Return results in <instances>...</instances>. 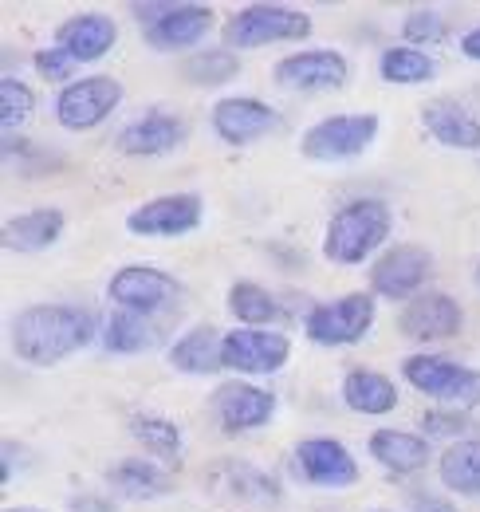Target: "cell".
<instances>
[{"instance_id":"obj_1","label":"cell","mask_w":480,"mask_h":512,"mask_svg":"<svg viewBox=\"0 0 480 512\" xmlns=\"http://www.w3.org/2000/svg\"><path fill=\"white\" fill-rule=\"evenodd\" d=\"M91 335H95V320L83 308H67V304H36L12 323V343L20 359L36 367H52L67 359L71 351L87 347Z\"/></svg>"},{"instance_id":"obj_2","label":"cell","mask_w":480,"mask_h":512,"mask_svg":"<svg viewBox=\"0 0 480 512\" xmlns=\"http://www.w3.org/2000/svg\"><path fill=\"white\" fill-rule=\"evenodd\" d=\"M390 233V209L374 197H362L343 205L331 225H327V237H323V253L335 264H359L374 253Z\"/></svg>"},{"instance_id":"obj_3","label":"cell","mask_w":480,"mask_h":512,"mask_svg":"<svg viewBox=\"0 0 480 512\" xmlns=\"http://www.w3.org/2000/svg\"><path fill=\"white\" fill-rule=\"evenodd\" d=\"M311 36V16L284 4H248L225 24V44L233 48H264L276 40H303Z\"/></svg>"},{"instance_id":"obj_4","label":"cell","mask_w":480,"mask_h":512,"mask_svg":"<svg viewBox=\"0 0 480 512\" xmlns=\"http://www.w3.org/2000/svg\"><path fill=\"white\" fill-rule=\"evenodd\" d=\"M402 371H406L410 386L421 390L425 398L465 406V410L480 406V371H469V367L437 359V355H414L402 363Z\"/></svg>"},{"instance_id":"obj_5","label":"cell","mask_w":480,"mask_h":512,"mask_svg":"<svg viewBox=\"0 0 480 512\" xmlns=\"http://www.w3.org/2000/svg\"><path fill=\"white\" fill-rule=\"evenodd\" d=\"M134 12L146 20V40L158 52H178L185 44H197L213 28L209 4H134Z\"/></svg>"},{"instance_id":"obj_6","label":"cell","mask_w":480,"mask_h":512,"mask_svg":"<svg viewBox=\"0 0 480 512\" xmlns=\"http://www.w3.org/2000/svg\"><path fill=\"white\" fill-rule=\"evenodd\" d=\"M374 134H378L374 115H335L307 130L300 150L303 158H315V162H347V158H359L374 142Z\"/></svg>"},{"instance_id":"obj_7","label":"cell","mask_w":480,"mask_h":512,"mask_svg":"<svg viewBox=\"0 0 480 512\" xmlns=\"http://www.w3.org/2000/svg\"><path fill=\"white\" fill-rule=\"evenodd\" d=\"M107 296L119 304L122 312H134V316H150V312H162L166 304H174L181 296V284L170 272H158V268H119L107 284Z\"/></svg>"},{"instance_id":"obj_8","label":"cell","mask_w":480,"mask_h":512,"mask_svg":"<svg viewBox=\"0 0 480 512\" xmlns=\"http://www.w3.org/2000/svg\"><path fill=\"white\" fill-rule=\"evenodd\" d=\"M122 103V83L111 75H91L79 79L56 99V119L67 130H91L99 127L115 107Z\"/></svg>"},{"instance_id":"obj_9","label":"cell","mask_w":480,"mask_h":512,"mask_svg":"<svg viewBox=\"0 0 480 512\" xmlns=\"http://www.w3.org/2000/svg\"><path fill=\"white\" fill-rule=\"evenodd\" d=\"M374 323V296H362L351 292L335 304H323L307 316V335L315 343H327V347H343V343H359L366 335V327Z\"/></svg>"},{"instance_id":"obj_10","label":"cell","mask_w":480,"mask_h":512,"mask_svg":"<svg viewBox=\"0 0 480 512\" xmlns=\"http://www.w3.org/2000/svg\"><path fill=\"white\" fill-rule=\"evenodd\" d=\"M201 225V197L197 193H166L146 205H138L126 217V229L134 237H181Z\"/></svg>"},{"instance_id":"obj_11","label":"cell","mask_w":480,"mask_h":512,"mask_svg":"<svg viewBox=\"0 0 480 512\" xmlns=\"http://www.w3.org/2000/svg\"><path fill=\"white\" fill-rule=\"evenodd\" d=\"M292 355L288 335L280 331H260V327H237L225 335V367L240 375H268L280 371Z\"/></svg>"},{"instance_id":"obj_12","label":"cell","mask_w":480,"mask_h":512,"mask_svg":"<svg viewBox=\"0 0 480 512\" xmlns=\"http://www.w3.org/2000/svg\"><path fill=\"white\" fill-rule=\"evenodd\" d=\"M429 264H433V256L425 253L421 245H398V249H390L386 256L374 260V268H370V284H374L378 296L402 300V296L418 292L421 280L429 276Z\"/></svg>"},{"instance_id":"obj_13","label":"cell","mask_w":480,"mask_h":512,"mask_svg":"<svg viewBox=\"0 0 480 512\" xmlns=\"http://www.w3.org/2000/svg\"><path fill=\"white\" fill-rule=\"evenodd\" d=\"M213 410L221 418L225 430H256L272 418L276 410V394L264 390V386H252V383H221L217 394H213Z\"/></svg>"},{"instance_id":"obj_14","label":"cell","mask_w":480,"mask_h":512,"mask_svg":"<svg viewBox=\"0 0 480 512\" xmlns=\"http://www.w3.org/2000/svg\"><path fill=\"white\" fill-rule=\"evenodd\" d=\"M347 79V60L339 52H296L288 60L276 64V83L280 87H292V91H327V87H339Z\"/></svg>"},{"instance_id":"obj_15","label":"cell","mask_w":480,"mask_h":512,"mask_svg":"<svg viewBox=\"0 0 480 512\" xmlns=\"http://www.w3.org/2000/svg\"><path fill=\"white\" fill-rule=\"evenodd\" d=\"M300 457V469L303 477L311 485H327V489H347L359 481V465L355 457L347 453V446L331 442V438H311V442H300L296 449Z\"/></svg>"},{"instance_id":"obj_16","label":"cell","mask_w":480,"mask_h":512,"mask_svg":"<svg viewBox=\"0 0 480 512\" xmlns=\"http://www.w3.org/2000/svg\"><path fill=\"white\" fill-rule=\"evenodd\" d=\"M398 327H402V335H410V339H449V335H457V327H461V308H457V300L445 296V292H425V296H414V300L402 308Z\"/></svg>"},{"instance_id":"obj_17","label":"cell","mask_w":480,"mask_h":512,"mask_svg":"<svg viewBox=\"0 0 480 512\" xmlns=\"http://www.w3.org/2000/svg\"><path fill=\"white\" fill-rule=\"evenodd\" d=\"M213 127H217V134L225 142L244 146V142H252V138L280 127V115L268 103H260V99H221L213 107Z\"/></svg>"},{"instance_id":"obj_18","label":"cell","mask_w":480,"mask_h":512,"mask_svg":"<svg viewBox=\"0 0 480 512\" xmlns=\"http://www.w3.org/2000/svg\"><path fill=\"white\" fill-rule=\"evenodd\" d=\"M421 123L425 130L441 142V146H453V150H480V119L453 103V99H433L421 107Z\"/></svg>"},{"instance_id":"obj_19","label":"cell","mask_w":480,"mask_h":512,"mask_svg":"<svg viewBox=\"0 0 480 512\" xmlns=\"http://www.w3.org/2000/svg\"><path fill=\"white\" fill-rule=\"evenodd\" d=\"M115 20L111 16H99V12H87V16H71L67 24L60 28V44L75 64L83 60H103L111 48H115Z\"/></svg>"},{"instance_id":"obj_20","label":"cell","mask_w":480,"mask_h":512,"mask_svg":"<svg viewBox=\"0 0 480 512\" xmlns=\"http://www.w3.org/2000/svg\"><path fill=\"white\" fill-rule=\"evenodd\" d=\"M185 138V123L166 115V111H150L142 119H134L130 127L119 134V150L126 154H142V158H154V154H170Z\"/></svg>"},{"instance_id":"obj_21","label":"cell","mask_w":480,"mask_h":512,"mask_svg":"<svg viewBox=\"0 0 480 512\" xmlns=\"http://www.w3.org/2000/svg\"><path fill=\"white\" fill-rule=\"evenodd\" d=\"M170 363L174 371H185V375H213L217 367H225V339L217 335V327L201 323L174 343Z\"/></svg>"},{"instance_id":"obj_22","label":"cell","mask_w":480,"mask_h":512,"mask_svg":"<svg viewBox=\"0 0 480 512\" xmlns=\"http://www.w3.org/2000/svg\"><path fill=\"white\" fill-rule=\"evenodd\" d=\"M60 233H63L60 209H32L24 217L4 221V249H12V253H40L52 241H60Z\"/></svg>"},{"instance_id":"obj_23","label":"cell","mask_w":480,"mask_h":512,"mask_svg":"<svg viewBox=\"0 0 480 512\" xmlns=\"http://www.w3.org/2000/svg\"><path fill=\"white\" fill-rule=\"evenodd\" d=\"M370 453L394 473H414L429 461V442L406 430H378L370 434Z\"/></svg>"},{"instance_id":"obj_24","label":"cell","mask_w":480,"mask_h":512,"mask_svg":"<svg viewBox=\"0 0 480 512\" xmlns=\"http://www.w3.org/2000/svg\"><path fill=\"white\" fill-rule=\"evenodd\" d=\"M343 398L359 414H390L398 406V390L378 371H351L343 383Z\"/></svg>"},{"instance_id":"obj_25","label":"cell","mask_w":480,"mask_h":512,"mask_svg":"<svg viewBox=\"0 0 480 512\" xmlns=\"http://www.w3.org/2000/svg\"><path fill=\"white\" fill-rule=\"evenodd\" d=\"M103 343L107 351H122V355H138V351H154L162 343V331L154 323H146L134 312H115L103 323Z\"/></svg>"},{"instance_id":"obj_26","label":"cell","mask_w":480,"mask_h":512,"mask_svg":"<svg viewBox=\"0 0 480 512\" xmlns=\"http://www.w3.org/2000/svg\"><path fill=\"white\" fill-rule=\"evenodd\" d=\"M441 485H449L453 493L480 497V438L457 442L449 453H441Z\"/></svg>"},{"instance_id":"obj_27","label":"cell","mask_w":480,"mask_h":512,"mask_svg":"<svg viewBox=\"0 0 480 512\" xmlns=\"http://www.w3.org/2000/svg\"><path fill=\"white\" fill-rule=\"evenodd\" d=\"M229 312L237 316L244 327H260V323L280 320V304L268 288L252 284V280H237L233 292H229Z\"/></svg>"},{"instance_id":"obj_28","label":"cell","mask_w":480,"mask_h":512,"mask_svg":"<svg viewBox=\"0 0 480 512\" xmlns=\"http://www.w3.org/2000/svg\"><path fill=\"white\" fill-rule=\"evenodd\" d=\"M130 434L150 449V453H158V457H166L170 465H178L181 434H178V426H174V422L154 418V414H134V418H130Z\"/></svg>"},{"instance_id":"obj_29","label":"cell","mask_w":480,"mask_h":512,"mask_svg":"<svg viewBox=\"0 0 480 512\" xmlns=\"http://www.w3.org/2000/svg\"><path fill=\"white\" fill-rule=\"evenodd\" d=\"M111 481L119 485L122 493L130 497H158V493H170V481L150 465V461H122L111 469Z\"/></svg>"},{"instance_id":"obj_30","label":"cell","mask_w":480,"mask_h":512,"mask_svg":"<svg viewBox=\"0 0 480 512\" xmlns=\"http://www.w3.org/2000/svg\"><path fill=\"white\" fill-rule=\"evenodd\" d=\"M382 79L386 83H425L433 79V60L418 48H390L382 56Z\"/></svg>"},{"instance_id":"obj_31","label":"cell","mask_w":480,"mask_h":512,"mask_svg":"<svg viewBox=\"0 0 480 512\" xmlns=\"http://www.w3.org/2000/svg\"><path fill=\"white\" fill-rule=\"evenodd\" d=\"M237 71H240L237 56H233V52H225V48L201 52V56L185 60V67H181V75H185L189 83H201V87H213V83H229Z\"/></svg>"},{"instance_id":"obj_32","label":"cell","mask_w":480,"mask_h":512,"mask_svg":"<svg viewBox=\"0 0 480 512\" xmlns=\"http://www.w3.org/2000/svg\"><path fill=\"white\" fill-rule=\"evenodd\" d=\"M32 91L20 83V79H12V75H4L0 79V127L4 130H16L28 115H32Z\"/></svg>"},{"instance_id":"obj_33","label":"cell","mask_w":480,"mask_h":512,"mask_svg":"<svg viewBox=\"0 0 480 512\" xmlns=\"http://www.w3.org/2000/svg\"><path fill=\"white\" fill-rule=\"evenodd\" d=\"M441 36H445V24H441V16L433 8H418V12L406 16V40L410 44H433Z\"/></svg>"},{"instance_id":"obj_34","label":"cell","mask_w":480,"mask_h":512,"mask_svg":"<svg viewBox=\"0 0 480 512\" xmlns=\"http://www.w3.org/2000/svg\"><path fill=\"white\" fill-rule=\"evenodd\" d=\"M32 64H36V71H40L44 79L56 83V79H67V75H71V64H75V60H71L63 48H44V52H36Z\"/></svg>"},{"instance_id":"obj_35","label":"cell","mask_w":480,"mask_h":512,"mask_svg":"<svg viewBox=\"0 0 480 512\" xmlns=\"http://www.w3.org/2000/svg\"><path fill=\"white\" fill-rule=\"evenodd\" d=\"M461 52H465L469 60H480V28H473V32L461 40Z\"/></svg>"},{"instance_id":"obj_36","label":"cell","mask_w":480,"mask_h":512,"mask_svg":"<svg viewBox=\"0 0 480 512\" xmlns=\"http://www.w3.org/2000/svg\"><path fill=\"white\" fill-rule=\"evenodd\" d=\"M418 512H457L449 501H437V497H418Z\"/></svg>"},{"instance_id":"obj_37","label":"cell","mask_w":480,"mask_h":512,"mask_svg":"<svg viewBox=\"0 0 480 512\" xmlns=\"http://www.w3.org/2000/svg\"><path fill=\"white\" fill-rule=\"evenodd\" d=\"M8 512H40V509H8Z\"/></svg>"},{"instance_id":"obj_38","label":"cell","mask_w":480,"mask_h":512,"mask_svg":"<svg viewBox=\"0 0 480 512\" xmlns=\"http://www.w3.org/2000/svg\"><path fill=\"white\" fill-rule=\"evenodd\" d=\"M477 284H480V272H477Z\"/></svg>"}]
</instances>
